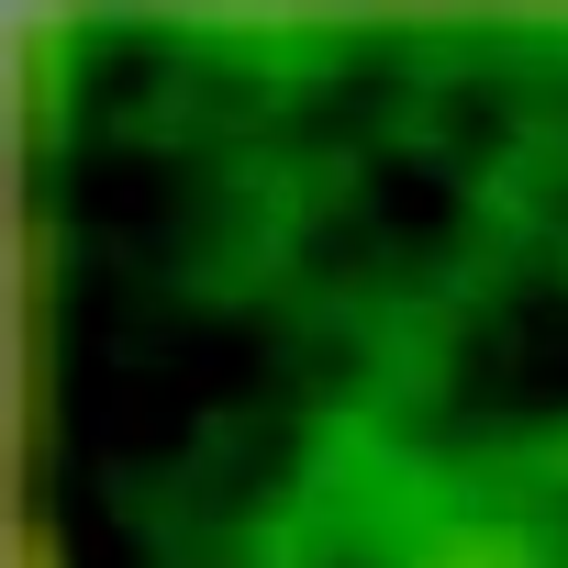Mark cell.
Instances as JSON below:
<instances>
[{"label": "cell", "instance_id": "2", "mask_svg": "<svg viewBox=\"0 0 568 568\" xmlns=\"http://www.w3.org/2000/svg\"><path fill=\"white\" fill-rule=\"evenodd\" d=\"M12 568H68V557H57V524H45V513H23V524H12Z\"/></svg>", "mask_w": 568, "mask_h": 568}, {"label": "cell", "instance_id": "1", "mask_svg": "<svg viewBox=\"0 0 568 568\" xmlns=\"http://www.w3.org/2000/svg\"><path fill=\"white\" fill-rule=\"evenodd\" d=\"M402 568H546V535H535V524H490V513H468V524L413 535Z\"/></svg>", "mask_w": 568, "mask_h": 568}]
</instances>
